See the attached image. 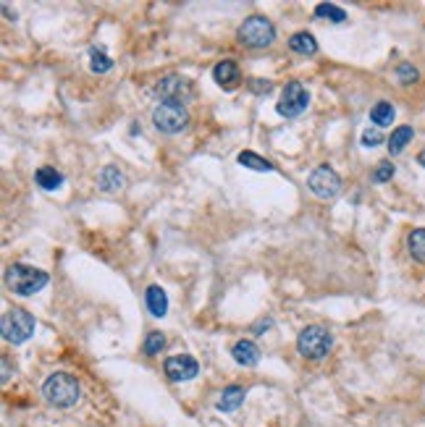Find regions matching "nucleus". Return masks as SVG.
<instances>
[{
  "mask_svg": "<svg viewBox=\"0 0 425 427\" xmlns=\"http://www.w3.org/2000/svg\"><path fill=\"white\" fill-rule=\"evenodd\" d=\"M50 276L40 270V267L24 265V263H16L5 270V286L8 291H14L16 296H34L37 291H43L47 286Z\"/></svg>",
  "mask_w": 425,
  "mask_h": 427,
  "instance_id": "1",
  "label": "nucleus"
},
{
  "mask_svg": "<svg viewBox=\"0 0 425 427\" xmlns=\"http://www.w3.org/2000/svg\"><path fill=\"white\" fill-rule=\"evenodd\" d=\"M43 396L50 406L69 409V406H73V404L82 398V388H79L73 375H69V372H56V375H50V378L45 380Z\"/></svg>",
  "mask_w": 425,
  "mask_h": 427,
  "instance_id": "2",
  "label": "nucleus"
},
{
  "mask_svg": "<svg viewBox=\"0 0 425 427\" xmlns=\"http://www.w3.org/2000/svg\"><path fill=\"white\" fill-rule=\"evenodd\" d=\"M297 349L305 359H323L334 349V336L321 325H308L297 336Z\"/></svg>",
  "mask_w": 425,
  "mask_h": 427,
  "instance_id": "3",
  "label": "nucleus"
},
{
  "mask_svg": "<svg viewBox=\"0 0 425 427\" xmlns=\"http://www.w3.org/2000/svg\"><path fill=\"white\" fill-rule=\"evenodd\" d=\"M273 40H276V27L265 16H249V19H244V24L239 27V42L247 45V47L260 50V47L273 45Z\"/></svg>",
  "mask_w": 425,
  "mask_h": 427,
  "instance_id": "4",
  "label": "nucleus"
},
{
  "mask_svg": "<svg viewBox=\"0 0 425 427\" xmlns=\"http://www.w3.org/2000/svg\"><path fill=\"white\" fill-rule=\"evenodd\" d=\"M0 328H3V339L8 341V343H14V346H19V343H24V341H30L34 336L37 323H34V317L27 310H19L16 307V310H8L3 315Z\"/></svg>",
  "mask_w": 425,
  "mask_h": 427,
  "instance_id": "5",
  "label": "nucleus"
},
{
  "mask_svg": "<svg viewBox=\"0 0 425 427\" xmlns=\"http://www.w3.org/2000/svg\"><path fill=\"white\" fill-rule=\"evenodd\" d=\"M152 123L163 134H179L189 126V113H187L184 105L161 103L152 113Z\"/></svg>",
  "mask_w": 425,
  "mask_h": 427,
  "instance_id": "6",
  "label": "nucleus"
},
{
  "mask_svg": "<svg viewBox=\"0 0 425 427\" xmlns=\"http://www.w3.org/2000/svg\"><path fill=\"white\" fill-rule=\"evenodd\" d=\"M310 105V92L299 82H289L286 87L281 89V97L276 103V110L279 116L284 118H299Z\"/></svg>",
  "mask_w": 425,
  "mask_h": 427,
  "instance_id": "7",
  "label": "nucleus"
},
{
  "mask_svg": "<svg viewBox=\"0 0 425 427\" xmlns=\"http://www.w3.org/2000/svg\"><path fill=\"white\" fill-rule=\"evenodd\" d=\"M155 95H158V100L161 103H174V105H184L187 100L194 97V87H192L189 79H184V76H165L158 82V87H155Z\"/></svg>",
  "mask_w": 425,
  "mask_h": 427,
  "instance_id": "8",
  "label": "nucleus"
},
{
  "mask_svg": "<svg viewBox=\"0 0 425 427\" xmlns=\"http://www.w3.org/2000/svg\"><path fill=\"white\" fill-rule=\"evenodd\" d=\"M308 186L312 189V194H318L321 199H331L341 192V176L331 165H318L308 178Z\"/></svg>",
  "mask_w": 425,
  "mask_h": 427,
  "instance_id": "9",
  "label": "nucleus"
},
{
  "mask_svg": "<svg viewBox=\"0 0 425 427\" xmlns=\"http://www.w3.org/2000/svg\"><path fill=\"white\" fill-rule=\"evenodd\" d=\"M163 369H165V378L168 380L184 383V380H192L200 372V365H197V359L189 356V354H176V356H168L163 362Z\"/></svg>",
  "mask_w": 425,
  "mask_h": 427,
  "instance_id": "10",
  "label": "nucleus"
},
{
  "mask_svg": "<svg viewBox=\"0 0 425 427\" xmlns=\"http://www.w3.org/2000/svg\"><path fill=\"white\" fill-rule=\"evenodd\" d=\"M213 79H216L218 87L236 89L242 84V71H239V66H236L234 60H220V63H216V69H213Z\"/></svg>",
  "mask_w": 425,
  "mask_h": 427,
  "instance_id": "11",
  "label": "nucleus"
},
{
  "mask_svg": "<svg viewBox=\"0 0 425 427\" xmlns=\"http://www.w3.org/2000/svg\"><path fill=\"white\" fill-rule=\"evenodd\" d=\"M231 356H234L236 365H242V367H255L257 362H260V349H257V343H252V341H236L234 349H231Z\"/></svg>",
  "mask_w": 425,
  "mask_h": 427,
  "instance_id": "12",
  "label": "nucleus"
},
{
  "mask_svg": "<svg viewBox=\"0 0 425 427\" xmlns=\"http://www.w3.org/2000/svg\"><path fill=\"white\" fill-rule=\"evenodd\" d=\"M145 304L152 317H165L168 315V296L161 286H147L145 291Z\"/></svg>",
  "mask_w": 425,
  "mask_h": 427,
  "instance_id": "13",
  "label": "nucleus"
},
{
  "mask_svg": "<svg viewBox=\"0 0 425 427\" xmlns=\"http://www.w3.org/2000/svg\"><path fill=\"white\" fill-rule=\"evenodd\" d=\"M244 398H247V388H242V385H229L218 398V412H226V414L236 412V409L244 404Z\"/></svg>",
  "mask_w": 425,
  "mask_h": 427,
  "instance_id": "14",
  "label": "nucleus"
},
{
  "mask_svg": "<svg viewBox=\"0 0 425 427\" xmlns=\"http://www.w3.org/2000/svg\"><path fill=\"white\" fill-rule=\"evenodd\" d=\"M236 160H239V165H242V168L257 171V173H271V171H273V162L265 160L263 155H257V152H252V149H242Z\"/></svg>",
  "mask_w": 425,
  "mask_h": 427,
  "instance_id": "15",
  "label": "nucleus"
},
{
  "mask_svg": "<svg viewBox=\"0 0 425 427\" xmlns=\"http://www.w3.org/2000/svg\"><path fill=\"white\" fill-rule=\"evenodd\" d=\"M34 184H37L40 189H45V192H56V189L63 186V173H58V171L50 168V165H45V168H40V171L34 173Z\"/></svg>",
  "mask_w": 425,
  "mask_h": 427,
  "instance_id": "16",
  "label": "nucleus"
},
{
  "mask_svg": "<svg viewBox=\"0 0 425 427\" xmlns=\"http://www.w3.org/2000/svg\"><path fill=\"white\" fill-rule=\"evenodd\" d=\"M289 50L299 53V56H315L318 53V42L308 32H297V34L289 37Z\"/></svg>",
  "mask_w": 425,
  "mask_h": 427,
  "instance_id": "17",
  "label": "nucleus"
},
{
  "mask_svg": "<svg viewBox=\"0 0 425 427\" xmlns=\"http://www.w3.org/2000/svg\"><path fill=\"white\" fill-rule=\"evenodd\" d=\"M97 186L103 192H118L124 186V173L118 171L116 165H108V168L100 171V176H97Z\"/></svg>",
  "mask_w": 425,
  "mask_h": 427,
  "instance_id": "18",
  "label": "nucleus"
},
{
  "mask_svg": "<svg viewBox=\"0 0 425 427\" xmlns=\"http://www.w3.org/2000/svg\"><path fill=\"white\" fill-rule=\"evenodd\" d=\"M412 136H415L412 126H396L394 132H391V136H389V142H386V145H389V152H391V155H399V152L412 142Z\"/></svg>",
  "mask_w": 425,
  "mask_h": 427,
  "instance_id": "19",
  "label": "nucleus"
},
{
  "mask_svg": "<svg viewBox=\"0 0 425 427\" xmlns=\"http://www.w3.org/2000/svg\"><path fill=\"white\" fill-rule=\"evenodd\" d=\"M394 116H396L394 105L386 103V100L376 103V105H373V110H370V121H373L376 126H391Z\"/></svg>",
  "mask_w": 425,
  "mask_h": 427,
  "instance_id": "20",
  "label": "nucleus"
},
{
  "mask_svg": "<svg viewBox=\"0 0 425 427\" xmlns=\"http://www.w3.org/2000/svg\"><path fill=\"white\" fill-rule=\"evenodd\" d=\"M407 247H410V254L417 260V263H425V228H415L407 239Z\"/></svg>",
  "mask_w": 425,
  "mask_h": 427,
  "instance_id": "21",
  "label": "nucleus"
},
{
  "mask_svg": "<svg viewBox=\"0 0 425 427\" xmlns=\"http://www.w3.org/2000/svg\"><path fill=\"white\" fill-rule=\"evenodd\" d=\"M315 16H318V19H328V21H334V24L347 21L344 8H338L334 3H318V5H315Z\"/></svg>",
  "mask_w": 425,
  "mask_h": 427,
  "instance_id": "22",
  "label": "nucleus"
},
{
  "mask_svg": "<svg viewBox=\"0 0 425 427\" xmlns=\"http://www.w3.org/2000/svg\"><path fill=\"white\" fill-rule=\"evenodd\" d=\"M89 69H92L95 74H105V71H111V69H113V60L108 58L103 50L92 47V50H89Z\"/></svg>",
  "mask_w": 425,
  "mask_h": 427,
  "instance_id": "23",
  "label": "nucleus"
},
{
  "mask_svg": "<svg viewBox=\"0 0 425 427\" xmlns=\"http://www.w3.org/2000/svg\"><path fill=\"white\" fill-rule=\"evenodd\" d=\"M394 162L391 160H383V162H378V165H376V171H373V184H386V181H391V178H394Z\"/></svg>",
  "mask_w": 425,
  "mask_h": 427,
  "instance_id": "24",
  "label": "nucleus"
},
{
  "mask_svg": "<svg viewBox=\"0 0 425 427\" xmlns=\"http://www.w3.org/2000/svg\"><path fill=\"white\" fill-rule=\"evenodd\" d=\"M163 346H165V336L155 330V333H150V336L145 339V346H142V349H145L147 356H155V354L163 352Z\"/></svg>",
  "mask_w": 425,
  "mask_h": 427,
  "instance_id": "25",
  "label": "nucleus"
},
{
  "mask_svg": "<svg viewBox=\"0 0 425 427\" xmlns=\"http://www.w3.org/2000/svg\"><path fill=\"white\" fill-rule=\"evenodd\" d=\"M396 79H399L402 84H415V82L420 79V74H417V69H415L412 63H399V66H396Z\"/></svg>",
  "mask_w": 425,
  "mask_h": 427,
  "instance_id": "26",
  "label": "nucleus"
},
{
  "mask_svg": "<svg viewBox=\"0 0 425 427\" xmlns=\"http://www.w3.org/2000/svg\"><path fill=\"white\" fill-rule=\"evenodd\" d=\"M383 136L378 129H367V132H363V147H378V145H383Z\"/></svg>",
  "mask_w": 425,
  "mask_h": 427,
  "instance_id": "27",
  "label": "nucleus"
},
{
  "mask_svg": "<svg viewBox=\"0 0 425 427\" xmlns=\"http://www.w3.org/2000/svg\"><path fill=\"white\" fill-rule=\"evenodd\" d=\"M271 325H273V320H260V323H255L252 325V333H265V330H271Z\"/></svg>",
  "mask_w": 425,
  "mask_h": 427,
  "instance_id": "28",
  "label": "nucleus"
},
{
  "mask_svg": "<svg viewBox=\"0 0 425 427\" xmlns=\"http://www.w3.org/2000/svg\"><path fill=\"white\" fill-rule=\"evenodd\" d=\"M252 87H255V89H263V92H268V89H271V82H265V84H263V82H252Z\"/></svg>",
  "mask_w": 425,
  "mask_h": 427,
  "instance_id": "29",
  "label": "nucleus"
},
{
  "mask_svg": "<svg viewBox=\"0 0 425 427\" xmlns=\"http://www.w3.org/2000/svg\"><path fill=\"white\" fill-rule=\"evenodd\" d=\"M417 162H420V165H423V168H425V149H423V152H420V155H417Z\"/></svg>",
  "mask_w": 425,
  "mask_h": 427,
  "instance_id": "30",
  "label": "nucleus"
}]
</instances>
